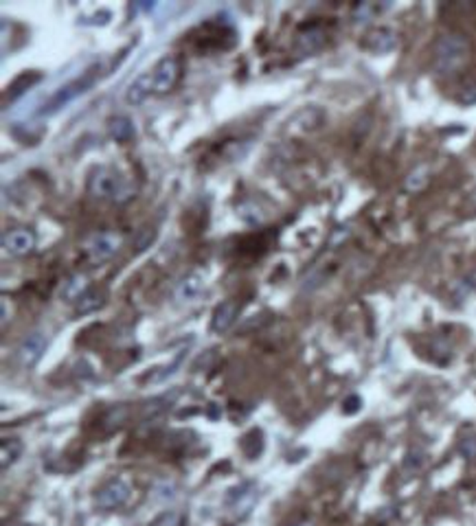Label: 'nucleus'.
<instances>
[{
    "label": "nucleus",
    "mask_w": 476,
    "mask_h": 526,
    "mask_svg": "<svg viewBox=\"0 0 476 526\" xmlns=\"http://www.w3.org/2000/svg\"><path fill=\"white\" fill-rule=\"evenodd\" d=\"M88 193L114 204H125L136 195V184L112 167H95L88 175Z\"/></svg>",
    "instance_id": "nucleus-1"
},
{
    "label": "nucleus",
    "mask_w": 476,
    "mask_h": 526,
    "mask_svg": "<svg viewBox=\"0 0 476 526\" xmlns=\"http://www.w3.org/2000/svg\"><path fill=\"white\" fill-rule=\"evenodd\" d=\"M470 58V42L461 33H446L434 44V71L452 75Z\"/></svg>",
    "instance_id": "nucleus-2"
},
{
    "label": "nucleus",
    "mask_w": 476,
    "mask_h": 526,
    "mask_svg": "<svg viewBox=\"0 0 476 526\" xmlns=\"http://www.w3.org/2000/svg\"><path fill=\"white\" fill-rule=\"evenodd\" d=\"M97 71L99 66H90V69L86 73H82V77L73 79V82H69L66 86H62L53 97L44 103V107L39 110V114H55L60 112L62 107H66L69 103H73L77 97H82L84 92H88L92 86H95L97 82Z\"/></svg>",
    "instance_id": "nucleus-3"
},
{
    "label": "nucleus",
    "mask_w": 476,
    "mask_h": 526,
    "mask_svg": "<svg viewBox=\"0 0 476 526\" xmlns=\"http://www.w3.org/2000/svg\"><path fill=\"white\" fill-rule=\"evenodd\" d=\"M180 73H182L180 58H176V55H165V58L150 71L152 84H154V92H156V94H165V92H169V90H174L176 84H178V79H180Z\"/></svg>",
    "instance_id": "nucleus-4"
},
{
    "label": "nucleus",
    "mask_w": 476,
    "mask_h": 526,
    "mask_svg": "<svg viewBox=\"0 0 476 526\" xmlns=\"http://www.w3.org/2000/svg\"><path fill=\"white\" fill-rule=\"evenodd\" d=\"M118 246H121V239H118V235H114V233H97V235H92L88 239L86 252H88L90 261L101 263V261L112 259L114 254H116V250H118Z\"/></svg>",
    "instance_id": "nucleus-5"
},
{
    "label": "nucleus",
    "mask_w": 476,
    "mask_h": 526,
    "mask_svg": "<svg viewBox=\"0 0 476 526\" xmlns=\"http://www.w3.org/2000/svg\"><path fill=\"white\" fill-rule=\"evenodd\" d=\"M127 500H130V487H127V482L121 480V478H114L108 484H103L95 496V502L101 509H118V507H123Z\"/></svg>",
    "instance_id": "nucleus-6"
},
{
    "label": "nucleus",
    "mask_w": 476,
    "mask_h": 526,
    "mask_svg": "<svg viewBox=\"0 0 476 526\" xmlns=\"http://www.w3.org/2000/svg\"><path fill=\"white\" fill-rule=\"evenodd\" d=\"M257 500V487L255 482H242L240 487H233L227 496V505L233 509L235 516L244 518Z\"/></svg>",
    "instance_id": "nucleus-7"
},
{
    "label": "nucleus",
    "mask_w": 476,
    "mask_h": 526,
    "mask_svg": "<svg viewBox=\"0 0 476 526\" xmlns=\"http://www.w3.org/2000/svg\"><path fill=\"white\" fill-rule=\"evenodd\" d=\"M44 351H46V338L44 335L42 333H31V335H26V338L22 340V344L18 347V360H20L22 367L31 369L39 360H42Z\"/></svg>",
    "instance_id": "nucleus-8"
},
{
    "label": "nucleus",
    "mask_w": 476,
    "mask_h": 526,
    "mask_svg": "<svg viewBox=\"0 0 476 526\" xmlns=\"http://www.w3.org/2000/svg\"><path fill=\"white\" fill-rule=\"evenodd\" d=\"M323 44H325V31L319 24H312V26H306V29L297 35L294 51L299 53V58H308V55H314L316 51H321Z\"/></svg>",
    "instance_id": "nucleus-9"
},
{
    "label": "nucleus",
    "mask_w": 476,
    "mask_h": 526,
    "mask_svg": "<svg viewBox=\"0 0 476 526\" xmlns=\"http://www.w3.org/2000/svg\"><path fill=\"white\" fill-rule=\"evenodd\" d=\"M3 248L9 254H29L35 248V235L29 231V228H13V231L5 233L3 237Z\"/></svg>",
    "instance_id": "nucleus-10"
},
{
    "label": "nucleus",
    "mask_w": 476,
    "mask_h": 526,
    "mask_svg": "<svg viewBox=\"0 0 476 526\" xmlns=\"http://www.w3.org/2000/svg\"><path fill=\"white\" fill-rule=\"evenodd\" d=\"M237 314H240V305H237L235 301H224L215 307L213 312V318H211V329H213L215 333H224L229 331L235 320H237Z\"/></svg>",
    "instance_id": "nucleus-11"
},
{
    "label": "nucleus",
    "mask_w": 476,
    "mask_h": 526,
    "mask_svg": "<svg viewBox=\"0 0 476 526\" xmlns=\"http://www.w3.org/2000/svg\"><path fill=\"white\" fill-rule=\"evenodd\" d=\"M362 46L371 53H378V55L389 53L395 46V33L391 29H385V26H382V29H371L364 35Z\"/></svg>",
    "instance_id": "nucleus-12"
},
{
    "label": "nucleus",
    "mask_w": 476,
    "mask_h": 526,
    "mask_svg": "<svg viewBox=\"0 0 476 526\" xmlns=\"http://www.w3.org/2000/svg\"><path fill=\"white\" fill-rule=\"evenodd\" d=\"M154 92V84H152V75L150 73H143L139 75L134 82H132L125 90V101L130 105H141L145 99L150 97Z\"/></svg>",
    "instance_id": "nucleus-13"
},
{
    "label": "nucleus",
    "mask_w": 476,
    "mask_h": 526,
    "mask_svg": "<svg viewBox=\"0 0 476 526\" xmlns=\"http://www.w3.org/2000/svg\"><path fill=\"white\" fill-rule=\"evenodd\" d=\"M103 305H105V290L103 288H88L82 294V299L75 303V314L86 316V314L97 312V309H101Z\"/></svg>",
    "instance_id": "nucleus-14"
},
{
    "label": "nucleus",
    "mask_w": 476,
    "mask_h": 526,
    "mask_svg": "<svg viewBox=\"0 0 476 526\" xmlns=\"http://www.w3.org/2000/svg\"><path fill=\"white\" fill-rule=\"evenodd\" d=\"M39 79H42V75L39 73H24V75L13 79V82L9 84V88H7V92H5V105H9V101L13 103L16 99H20L26 90L33 88L39 82Z\"/></svg>",
    "instance_id": "nucleus-15"
},
{
    "label": "nucleus",
    "mask_w": 476,
    "mask_h": 526,
    "mask_svg": "<svg viewBox=\"0 0 476 526\" xmlns=\"http://www.w3.org/2000/svg\"><path fill=\"white\" fill-rule=\"evenodd\" d=\"M88 288H90V286H88L86 277H84V274H75V277L66 279V281L62 283L60 296H62V301H66V303H77L79 299H82V294H84Z\"/></svg>",
    "instance_id": "nucleus-16"
},
{
    "label": "nucleus",
    "mask_w": 476,
    "mask_h": 526,
    "mask_svg": "<svg viewBox=\"0 0 476 526\" xmlns=\"http://www.w3.org/2000/svg\"><path fill=\"white\" fill-rule=\"evenodd\" d=\"M108 132L116 143H127L132 137H134V123H132L130 116L118 114L108 121Z\"/></svg>",
    "instance_id": "nucleus-17"
},
{
    "label": "nucleus",
    "mask_w": 476,
    "mask_h": 526,
    "mask_svg": "<svg viewBox=\"0 0 476 526\" xmlns=\"http://www.w3.org/2000/svg\"><path fill=\"white\" fill-rule=\"evenodd\" d=\"M202 288H204V279L197 274V272H193V274L184 277L178 283L176 296H178V301H191V299H195V296L202 292Z\"/></svg>",
    "instance_id": "nucleus-18"
},
{
    "label": "nucleus",
    "mask_w": 476,
    "mask_h": 526,
    "mask_svg": "<svg viewBox=\"0 0 476 526\" xmlns=\"http://www.w3.org/2000/svg\"><path fill=\"white\" fill-rule=\"evenodd\" d=\"M240 448L246 454V458L255 461V458L263 452V432L259 428H253L250 432H246L240 441Z\"/></svg>",
    "instance_id": "nucleus-19"
},
{
    "label": "nucleus",
    "mask_w": 476,
    "mask_h": 526,
    "mask_svg": "<svg viewBox=\"0 0 476 526\" xmlns=\"http://www.w3.org/2000/svg\"><path fill=\"white\" fill-rule=\"evenodd\" d=\"M22 450H24V445L20 439H3V443H0V467L7 469L9 465L16 463Z\"/></svg>",
    "instance_id": "nucleus-20"
},
{
    "label": "nucleus",
    "mask_w": 476,
    "mask_h": 526,
    "mask_svg": "<svg viewBox=\"0 0 476 526\" xmlns=\"http://www.w3.org/2000/svg\"><path fill=\"white\" fill-rule=\"evenodd\" d=\"M428 182H430V171H428L426 165H421V167H415L411 173L406 175L404 189L408 193H419L428 186Z\"/></svg>",
    "instance_id": "nucleus-21"
},
{
    "label": "nucleus",
    "mask_w": 476,
    "mask_h": 526,
    "mask_svg": "<svg viewBox=\"0 0 476 526\" xmlns=\"http://www.w3.org/2000/svg\"><path fill=\"white\" fill-rule=\"evenodd\" d=\"M127 419V408L125 406H112L108 412L103 414V426L105 430H114V428H121Z\"/></svg>",
    "instance_id": "nucleus-22"
},
{
    "label": "nucleus",
    "mask_w": 476,
    "mask_h": 526,
    "mask_svg": "<svg viewBox=\"0 0 476 526\" xmlns=\"http://www.w3.org/2000/svg\"><path fill=\"white\" fill-rule=\"evenodd\" d=\"M154 239H156V228L154 226H145V228H141V231L134 235L132 246L136 248V252H143V250H148L154 244Z\"/></svg>",
    "instance_id": "nucleus-23"
},
{
    "label": "nucleus",
    "mask_w": 476,
    "mask_h": 526,
    "mask_svg": "<svg viewBox=\"0 0 476 526\" xmlns=\"http://www.w3.org/2000/svg\"><path fill=\"white\" fill-rule=\"evenodd\" d=\"M154 526H182V516L178 511H165L156 518Z\"/></svg>",
    "instance_id": "nucleus-24"
},
{
    "label": "nucleus",
    "mask_w": 476,
    "mask_h": 526,
    "mask_svg": "<svg viewBox=\"0 0 476 526\" xmlns=\"http://www.w3.org/2000/svg\"><path fill=\"white\" fill-rule=\"evenodd\" d=\"M180 362H182V353H178V358H176L174 362H171V364H169V367H165V369H163L161 373H156V375H150V382H154V384H156V382H165V380H167V377H169V375H174V373H176V369L180 367Z\"/></svg>",
    "instance_id": "nucleus-25"
},
{
    "label": "nucleus",
    "mask_w": 476,
    "mask_h": 526,
    "mask_svg": "<svg viewBox=\"0 0 476 526\" xmlns=\"http://www.w3.org/2000/svg\"><path fill=\"white\" fill-rule=\"evenodd\" d=\"M461 454L468 458H474L476 456V439H466L464 443H461Z\"/></svg>",
    "instance_id": "nucleus-26"
},
{
    "label": "nucleus",
    "mask_w": 476,
    "mask_h": 526,
    "mask_svg": "<svg viewBox=\"0 0 476 526\" xmlns=\"http://www.w3.org/2000/svg\"><path fill=\"white\" fill-rule=\"evenodd\" d=\"M349 235H351V228H349V226H342V228H338V231L334 233L332 246H338V244H342V241H345Z\"/></svg>",
    "instance_id": "nucleus-27"
},
{
    "label": "nucleus",
    "mask_w": 476,
    "mask_h": 526,
    "mask_svg": "<svg viewBox=\"0 0 476 526\" xmlns=\"http://www.w3.org/2000/svg\"><path fill=\"white\" fill-rule=\"evenodd\" d=\"M466 213L468 215H474L476 213V189H474V191L468 195V200H466Z\"/></svg>",
    "instance_id": "nucleus-28"
},
{
    "label": "nucleus",
    "mask_w": 476,
    "mask_h": 526,
    "mask_svg": "<svg viewBox=\"0 0 476 526\" xmlns=\"http://www.w3.org/2000/svg\"><path fill=\"white\" fill-rule=\"evenodd\" d=\"M358 408H360V399L355 397V395H353V397H349V399L345 401V412H349V414H351V412H355Z\"/></svg>",
    "instance_id": "nucleus-29"
},
{
    "label": "nucleus",
    "mask_w": 476,
    "mask_h": 526,
    "mask_svg": "<svg viewBox=\"0 0 476 526\" xmlns=\"http://www.w3.org/2000/svg\"><path fill=\"white\" fill-rule=\"evenodd\" d=\"M299 526H312V524H299Z\"/></svg>",
    "instance_id": "nucleus-30"
}]
</instances>
